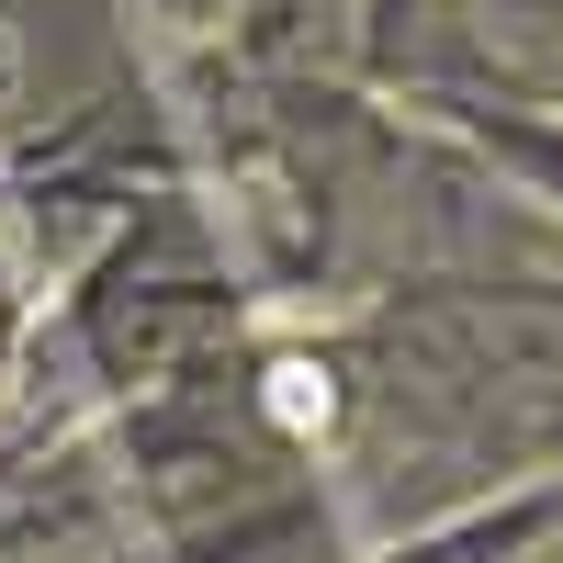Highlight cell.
I'll return each mask as SVG.
<instances>
[{"mask_svg": "<svg viewBox=\"0 0 563 563\" xmlns=\"http://www.w3.org/2000/svg\"><path fill=\"white\" fill-rule=\"evenodd\" d=\"M271 384H282V417H294V429L327 417V384H316V372H271Z\"/></svg>", "mask_w": 563, "mask_h": 563, "instance_id": "1", "label": "cell"}, {"mask_svg": "<svg viewBox=\"0 0 563 563\" xmlns=\"http://www.w3.org/2000/svg\"><path fill=\"white\" fill-rule=\"evenodd\" d=\"M0 102H12V34H0Z\"/></svg>", "mask_w": 563, "mask_h": 563, "instance_id": "2", "label": "cell"}]
</instances>
